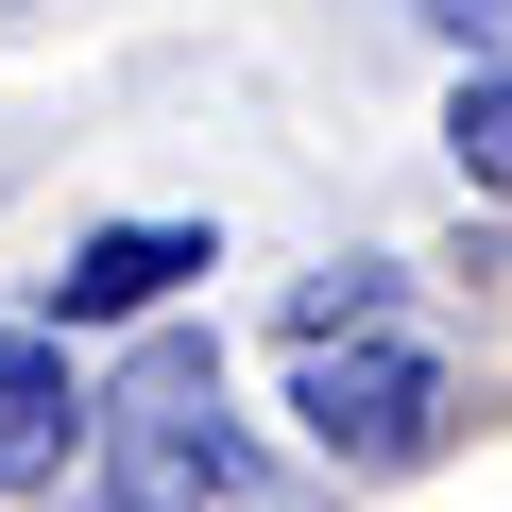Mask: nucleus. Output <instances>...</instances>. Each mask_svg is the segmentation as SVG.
<instances>
[{"mask_svg": "<svg viewBox=\"0 0 512 512\" xmlns=\"http://www.w3.org/2000/svg\"><path fill=\"white\" fill-rule=\"evenodd\" d=\"M86 444H103V512H205V495H239V410H222V342L205 325H171V342H137V376L86 410Z\"/></svg>", "mask_w": 512, "mask_h": 512, "instance_id": "f257e3e1", "label": "nucleus"}, {"mask_svg": "<svg viewBox=\"0 0 512 512\" xmlns=\"http://www.w3.org/2000/svg\"><path fill=\"white\" fill-rule=\"evenodd\" d=\"M291 410H308L325 461H410V444L444 427V359L393 342V325H359V342H308V359H291Z\"/></svg>", "mask_w": 512, "mask_h": 512, "instance_id": "f03ea898", "label": "nucleus"}, {"mask_svg": "<svg viewBox=\"0 0 512 512\" xmlns=\"http://www.w3.org/2000/svg\"><path fill=\"white\" fill-rule=\"evenodd\" d=\"M188 274H205V222H103L69 274H52V308H69V325H137V308L188 291Z\"/></svg>", "mask_w": 512, "mask_h": 512, "instance_id": "7ed1b4c3", "label": "nucleus"}, {"mask_svg": "<svg viewBox=\"0 0 512 512\" xmlns=\"http://www.w3.org/2000/svg\"><path fill=\"white\" fill-rule=\"evenodd\" d=\"M69 427H86L69 342H52V325H0V495H35V478L69 461Z\"/></svg>", "mask_w": 512, "mask_h": 512, "instance_id": "20e7f679", "label": "nucleus"}, {"mask_svg": "<svg viewBox=\"0 0 512 512\" xmlns=\"http://www.w3.org/2000/svg\"><path fill=\"white\" fill-rule=\"evenodd\" d=\"M444 154H461L478 188H512V86H495V69H478V86L444 103Z\"/></svg>", "mask_w": 512, "mask_h": 512, "instance_id": "39448f33", "label": "nucleus"}, {"mask_svg": "<svg viewBox=\"0 0 512 512\" xmlns=\"http://www.w3.org/2000/svg\"><path fill=\"white\" fill-rule=\"evenodd\" d=\"M410 18H444V35H495V18H512V0H410Z\"/></svg>", "mask_w": 512, "mask_h": 512, "instance_id": "423d86ee", "label": "nucleus"}]
</instances>
